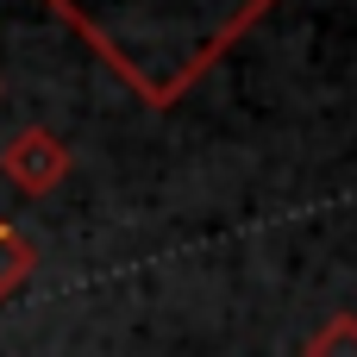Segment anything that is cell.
<instances>
[{
    "label": "cell",
    "mask_w": 357,
    "mask_h": 357,
    "mask_svg": "<svg viewBox=\"0 0 357 357\" xmlns=\"http://www.w3.org/2000/svg\"><path fill=\"white\" fill-rule=\"evenodd\" d=\"M69 169H75V157H69V144H63L50 126H25V132H13V138L0 144V176H6L25 201H44L50 188H63Z\"/></svg>",
    "instance_id": "1"
},
{
    "label": "cell",
    "mask_w": 357,
    "mask_h": 357,
    "mask_svg": "<svg viewBox=\"0 0 357 357\" xmlns=\"http://www.w3.org/2000/svg\"><path fill=\"white\" fill-rule=\"evenodd\" d=\"M31 270H38V245H31L13 220H0V301H13V295L31 282Z\"/></svg>",
    "instance_id": "2"
},
{
    "label": "cell",
    "mask_w": 357,
    "mask_h": 357,
    "mask_svg": "<svg viewBox=\"0 0 357 357\" xmlns=\"http://www.w3.org/2000/svg\"><path fill=\"white\" fill-rule=\"evenodd\" d=\"M301 357H357V314H333L326 326H314Z\"/></svg>",
    "instance_id": "3"
}]
</instances>
